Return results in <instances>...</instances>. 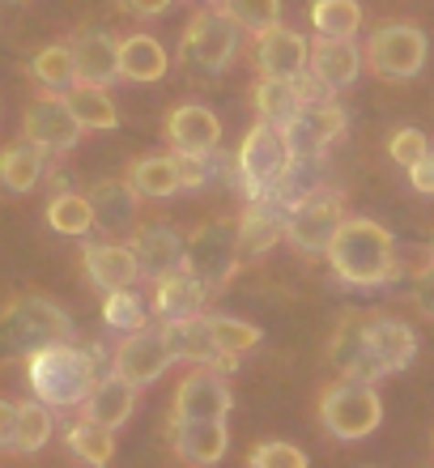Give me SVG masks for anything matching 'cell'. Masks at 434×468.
Listing matches in <instances>:
<instances>
[{"label":"cell","instance_id":"cell-1","mask_svg":"<svg viewBox=\"0 0 434 468\" xmlns=\"http://www.w3.org/2000/svg\"><path fill=\"white\" fill-rule=\"evenodd\" d=\"M418 357V336L405 320L379 315V311H349L336 324L328 341V362L345 379L379 383L384 375H397Z\"/></svg>","mask_w":434,"mask_h":468},{"label":"cell","instance_id":"cell-2","mask_svg":"<svg viewBox=\"0 0 434 468\" xmlns=\"http://www.w3.org/2000/svg\"><path fill=\"white\" fill-rule=\"evenodd\" d=\"M323 256H328V269L341 282L362 285V290H375V285H387L400 277L397 239L375 218H345Z\"/></svg>","mask_w":434,"mask_h":468},{"label":"cell","instance_id":"cell-3","mask_svg":"<svg viewBox=\"0 0 434 468\" xmlns=\"http://www.w3.org/2000/svg\"><path fill=\"white\" fill-rule=\"evenodd\" d=\"M26 379L48 409H77L99 379V354H86L73 341H56L26 357Z\"/></svg>","mask_w":434,"mask_h":468},{"label":"cell","instance_id":"cell-4","mask_svg":"<svg viewBox=\"0 0 434 468\" xmlns=\"http://www.w3.org/2000/svg\"><path fill=\"white\" fill-rule=\"evenodd\" d=\"M56 341H73V320L48 294H17L0 307V357H30Z\"/></svg>","mask_w":434,"mask_h":468},{"label":"cell","instance_id":"cell-5","mask_svg":"<svg viewBox=\"0 0 434 468\" xmlns=\"http://www.w3.org/2000/svg\"><path fill=\"white\" fill-rule=\"evenodd\" d=\"M290 162H294V154H290L286 128L256 120V128H248V136L238 141V154H235V175L243 184V197L273 200V192L281 187V179L290 171Z\"/></svg>","mask_w":434,"mask_h":468},{"label":"cell","instance_id":"cell-6","mask_svg":"<svg viewBox=\"0 0 434 468\" xmlns=\"http://www.w3.org/2000/svg\"><path fill=\"white\" fill-rule=\"evenodd\" d=\"M384 421V400L375 392V383L362 379H341L328 383L320 392V426L341 443H354V439H366V434L379 431Z\"/></svg>","mask_w":434,"mask_h":468},{"label":"cell","instance_id":"cell-7","mask_svg":"<svg viewBox=\"0 0 434 468\" xmlns=\"http://www.w3.org/2000/svg\"><path fill=\"white\" fill-rule=\"evenodd\" d=\"M238 35H243V26L230 13H222V9L192 13V22L184 26V38H179V60H184L187 73L217 77L235 64Z\"/></svg>","mask_w":434,"mask_h":468},{"label":"cell","instance_id":"cell-8","mask_svg":"<svg viewBox=\"0 0 434 468\" xmlns=\"http://www.w3.org/2000/svg\"><path fill=\"white\" fill-rule=\"evenodd\" d=\"M243 264V251H238V222L235 218H213L205 222L192 239H187V251H184V269L205 282V290H222L230 285V277L238 272Z\"/></svg>","mask_w":434,"mask_h":468},{"label":"cell","instance_id":"cell-9","mask_svg":"<svg viewBox=\"0 0 434 468\" xmlns=\"http://www.w3.org/2000/svg\"><path fill=\"white\" fill-rule=\"evenodd\" d=\"M345 218V197L333 187H315L286 209V243L302 256H323Z\"/></svg>","mask_w":434,"mask_h":468},{"label":"cell","instance_id":"cell-10","mask_svg":"<svg viewBox=\"0 0 434 468\" xmlns=\"http://www.w3.org/2000/svg\"><path fill=\"white\" fill-rule=\"evenodd\" d=\"M426 56H430V43L413 22H384L375 26V35L366 38V51L362 60L371 64L375 77L384 81H409L426 69Z\"/></svg>","mask_w":434,"mask_h":468},{"label":"cell","instance_id":"cell-11","mask_svg":"<svg viewBox=\"0 0 434 468\" xmlns=\"http://www.w3.org/2000/svg\"><path fill=\"white\" fill-rule=\"evenodd\" d=\"M81 123H77L73 107L64 102V94H38V99L26 102L22 112V136L26 141H35L38 149H48V154H69V149L81 141Z\"/></svg>","mask_w":434,"mask_h":468},{"label":"cell","instance_id":"cell-12","mask_svg":"<svg viewBox=\"0 0 434 468\" xmlns=\"http://www.w3.org/2000/svg\"><path fill=\"white\" fill-rule=\"evenodd\" d=\"M345 136V112L333 99L302 102V112L286 123V141L294 158H323Z\"/></svg>","mask_w":434,"mask_h":468},{"label":"cell","instance_id":"cell-13","mask_svg":"<svg viewBox=\"0 0 434 468\" xmlns=\"http://www.w3.org/2000/svg\"><path fill=\"white\" fill-rule=\"evenodd\" d=\"M230 409H235V396H230V383L222 370L196 367L175 388L171 418H230Z\"/></svg>","mask_w":434,"mask_h":468},{"label":"cell","instance_id":"cell-14","mask_svg":"<svg viewBox=\"0 0 434 468\" xmlns=\"http://www.w3.org/2000/svg\"><path fill=\"white\" fill-rule=\"evenodd\" d=\"M171 367V349H166V336L149 333V328H132V333L115 346L111 354V370L120 379H128L132 388H145V383L162 379Z\"/></svg>","mask_w":434,"mask_h":468},{"label":"cell","instance_id":"cell-15","mask_svg":"<svg viewBox=\"0 0 434 468\" xmlns=\"http://www.w3.org/2000/svg\"><path fill=\"white\" fill-rule=\"evenodd\" d=\"M256 43H251V60H256V69H260L264 77H286V81H298V77L307 73V38L298 35V30H290V26L273 22L264 26V30H256Z\"/></svg>","mask_w":434,"mask_h":468},{"label":"cell","instance_id":"cell-16","mask_svg":"<svg viewBox=\"0 0 434 468\" xmlns=\"http://www.w3.org/2000/svg\"><path fill=\"white\" fill-rule=\"evenodd\" d=\"M69 51H73V69H77V81L86 86H107L111 90L120 81V38L111 30H77L69 38Z\"/></svg>","mask_w":434,"mask_h":468},{"label":"cell","instance_id":"cell-17","mask_svg":"<svg viewBox=\"0 0 434 468\" xmlns=\"http://www.w3.org/2000/svg\"><path fill=\"white\" fill-rule=\"evenodd\" d=\"M166 145L171 154H196V158H209L213 149L222 145V123L209 107H200V102H184V107H175L166 115Z\"/></svg>","mask_w":434,"mask_h":468},{"label":"cell","instance_id":"cell-18","mask_svg":"<svg viewBox=\"0 0 434 468\" xmlns=\"http://www.w3.org/2000/svg\"><path fill=\"white\" fill-rule=\"evenodd\" d=\"M362 51L354 48V38H328L315 35V43L307 48V73L320 81L328 94H341L345 86H354L362 73Z\"/></svg>","mask_w":434,"mask_h":468},{"label":"cell","instance_id":"cell-19","mask_svg":"<svg viewBox=\"0 0 434 468\" xmlns=\"http://www.w3.org/2000/svg\"><path fill=\"white\" fill-rule=\"evenodd\" d=\"M162 336H166L171 362H192V367H213V370H230V362H235V357H226L222 349H217L205 315H192V320H166L162 324Z\"/></svg>","mask_w":434,"mask_h":468},{"label":"cell","instance_id":"cell-20","mask_svg":"<svg viewBox=\"0 0 434 468\" xmlns=\"http://www.w3.org/2000/svg\"><path fill=\"white\" fill-rule=\"evenodd\" d=\"M171 447L187 464H217L230 447L226 418H171Z\"/></svg>","mask_w":434,"mask_h":468},{"label":"cell","instance_id":"cell-21","mask_svg":"<svg viewBox=\"0 0 434 468\" xmlns=\"http://www.w3.org/2000/svg\"><path fill=\"white\" fill-rule=\"evenodd\" d=\"M132 256H137V269L141 277H149V282H158L162 272L171 269H184V251H187V239L175 226H137L132 230Z\"/></svg>","mask_w":434,"mask_h":468},{"label":"cell","instance_id":"cell-22","mask_svg":"<svg viewBox=\"0 0 434 468\" xmlns=\"http://www.w3.org/2000/svg\"><path fill=\"white\" fill-rule=\"evenodd\" d=\"M81 269H86L90 285L111 294V290H128L132 282H141L137 256L128 243H86L81 251Z\"/></svg>","mask_w":434,"mask_h":468},{"label":"cell","instance_id":"cell-23","mask_svg":"<svg viewBox=\"0 0 434 468\" xmlns=\"http://www.w3.org/2000/svg\"><path fill=\"white\" fill-rule=\"evenodd\" d=\"M205 303H209V290H205V282H196L187 269H171L153 282V315H158L162 324L205 315Z\"/></svg>","mask_w":434,"mask_h":468},{"label":"cell","instance_id":"cell-24","mask_svg":"<svg viewBox=\"0 0 434 468\" xmlns=\"http://www.w3.org/2000/svg\"><path fill=\"white\" fill-rule=\"evenodd\" d=\"M132 409H137V388L111 370V375H99V379H94V388H90V396L77 405V413L90 421H99V426H107V431H120V426L132 418Z\"/></svg>","mask_w":434,"mask_h":468},{"label":"cell","instance_id":"cell-25","mask_svg":"<svg viewBox=\"0 0 434 468\" xmlns=\"http://www.w3.org/2000/svg\"><path fill=\"white\" fill-rule=\"evenodd\" d=\"M90 209H94V226H102V234H132L141 197L128 187V179H102L90 187Z\"/></svg>","mask_w":434,"mask_h":468},{"label":"cell","instance_id":"cell-26","mask_svg":"<svg viewBox=\"0 0 434 468\" xmlns=\"http://www.w3.org/2000/svg\"><path fill=\"white\" fill-rule=\"evenodd\" d=\"M43 171H48V149H38L35 141H13V145L0 149V192L9 197H26L43 184Z\"/></svg>","mask_w":434,"mask_h":468},{"label":"cell","instance_id":"cell-27","mask_svg":"<svg viewBox=\"0 0 434 468\" xmlns=\"http://www.w3.org/2000/svg\"><path fill=\"white\" fill-rule=\"evenodd\" d=\"M281 239H286V209H277L273 200H248V209L238 218V251L264 256Z\"/></svg>","mask_w":434,"mask_h":468},{"label":"cell","instance_id":"cell-28","mask_svg":"<svg viewBox=\"0 0 434 468\" xmlns=\"http://www.w3.org/2000/svg\"><path fill=\"white\" fill-rule=\"evenodd\" d=\"M171 69V56L153 35H124L120 38V77L137 81V86H153Z\"/></svg>","mask_w":434,"mask_h":468},{"label":"cell","instance_id":"cell-29","mask_svg":"<svg viewBox=\"0 0 434 468\" xmlns=\"http://www.w3.org/2000/svg\"><path fill=\"white\" fill-rule=\"evenodd\" d=\"M302 90L298 81H286V77H264L251 86V107H256V120L273 123V128H286L298 112H302Z\"/></svg>","mask_w":434,"mask_h":468},{"label":"cell","instance_id":"cell-30","mask_svg":"<svg viewBox=\"0 0 434 468\" xmlns=\"http://www.w3.org/2000/svg\"><path fill=\"white\" fill-rule=\"evenodd\" d=\"M124 179L141 200H166L184 187L179 184V158H175V154H149V158H137L128 166Z\"/></svg>","mask_w":434,"mask_h":468},{"label":"cell","instance_id":"cell-31","mask_svg":"<svg viewBox=\"0 0 434 468\" xmlns=\"http://www.w3.org/2000/svg\"><path fill=\"white\" fill-rule=\"evenodd\" d=\"M64 102L73 107L77 123L86 128V133H111L120 128V112H115L111 94L107 86H86V81H73V86L64 90Z\"/></svg>","mask_w":434,"mask_h":468},{"label":"cell","instance_id":"cell-32","mask_svg":"<svg viewBox=\"0 0 434 468\" xmlns=\"http://www.w3.org/2000/svg\"><path fill=\"white\" fill-rule=\"evenodd\" d=\"M64 447H69V456H77L81 464H111L115 456V434L107 426L90 418H77L73 426H64Z\"/></svg>","mask_w":434,"mask_h":468},{"label":"cell","instance_id":"cell-33","mask_svg":"<svg viewBox=\"0 0 434 468\" xmlns=\"http://www.w3.org/2000/svg\"><path fill=\"white\" fill-rule=\"evenodd\" d=\"M311 26H315V35L354 38L362 30V5L358 0H315L311 5Z\"/></svg>","mask_w":434,"mask_h":468},{"label":"cell","instance_id":"cell-34","mask_svg":"<svg viewBox=\"0 0 434 468\" xmlns=\"http://www.w3.org/2000/svg\"><path fill=\"white\" fill-rule=\"evenodd\" d=\"M51 439V409L43 400L17 405V434H13V456H35Z\"/></svg>","mask_w":434,"mask_h":468},{"label":"cell","instance_id":"cell-35","mask_svg":"<svg viewBox=\"0 0 434 468\" xmlns=\"http://www.w3.org/2000/svg\"><path fill=\"white\" fill-rule=\"evenodd\" d=\"M30 77H35L43 90H69L77 81V69H73V51H69V43H51V48H43L30 60Z\"/></svg>","mask_w":434,"mask_h":468},{"label":"cell","instance_id":"cell-36","mask_svg":"<svg viewBox=\"0 0 434 468\" xmlns=\"http://www.w3.org/2000/svg\"><path fill=\"white\" fill-rule=\"evenodd\" d=\"M48 226L56 234H86V230H94L90 197H77V192H60V197H51L48 200Z\"/></svg>","mask_w":434,"mask_h":468},{"label":"cell","instance_id":"cell-37","mask_svg":"<svg viewBox=\"0 0 434 468\" xmlns=\"http://www.w3.org/2000/svg\"><path fill=\"white\" fill-rule=\"evenodd\" d=\"M209 320V333L213 341H217V349H222L226 357H238V354H251V349L260 346V328L248 320H235V315H205Z\"/></svg>","mask_w":434,"mask_h":468},{"label":"cell","instance_id":"cell-38","mask_svg":"<svg viewBox=\"0 0 434 468\" xmlns=\"http://www.w3.org/2000/svg\"><path fill=\"white\" fill-rule=\"evenodd\" d=\"M217 9L230 13L243 26V35H256L264 26L281 22V0H217Z\"/></svg>","mask_w":434,"mask_h":468},{"label":"cell","instance_id":"cell-39","mask_svg":"<svg viewBox=\"0 0 434 468\" xmlns=\"http://www.w3.org/2000/svg\"><path fill=\"white\" fill-rule=\"evenodd\" d=\"M102 324L115 328V333H132V328H145V307L137 303L132 285L128 290H111L102 298Z\"/></svg>","mask_w":434,"mask_h":468},{"label":"cell","instance_id":"cell-40","mask_svg":"<svg viewBox=\"0 0 434 468\" xmlns=\"http://www.w3.org/2000/svg\"><path fill=\"white\" fill-rule=\"evenodd\" d=\"M251 468H307V452H298L290 443H256L248 452Z\"/></svg>","mask_w":434,"mask_h":468},{"label":"cell","instance_id":"cell-41","mask_svg":"<svg viewBox=\"0 0 434 468\" xmlns=\"http://www.w3.org/2000/svg\"><path fill=\"white\" fill-rule=\"evenodd\" d=\"M426 149H430V141H426L422 128H400V133H392V141H387L392 162H397V166H405V171H409L418 158H426Z\"/></svg>","mask_w":434,"mask_h":468},{"label":"cell","instance_id":"cell-42","mask_svg":"<svg viewBox=\"0 0 434 468\" xmlns=\"http://www.w3.org/2000/svg\"><path fill=\"white\" fill-rule=\"evenodd\" d=\"M413 303H418V311H422V315H430V320H434V260L413 272Z\"/></svg>","mask_w":434,"mask_h":468},{"label":"cell","instance_id":"cell-43","mask_svg":"<svg viewBox=\"0 0 434 468\" xmlns=\"http://www.w3.org/2000/svg\"><path fill=\"white\" fill-rule=\"evenodd\" d=\"M179 158V184L184 187H205L209 179V162L196 158V154H175Z\"/></svg>","mask_w":434,"mask_h":468},{"label":"cell","instance_id":"cell-44","mask_svg":"<svg viewBox=\"0 0 434 468\" xmlns=\"http://www.w3.org/2000/svg\"><path fill=\"white\" fill-rule=\"evenodd\" d=\"M171 5L175 0H115V9L128 13V17H137V22H145V17H162Z\"/></svg>","mask_w":434,"mask_h":468},{"label":"cell","instance_id":"cell-45","mask_svg":"<svg viewBox=\"0 0 434 468\" xmlns=\"http://www.w3.org/2000/svg\"><path fill=\"white\" fill-rule=\"evenodd\" d=\"M409 184L422 192V197H434V149H426V158H418L409 166Z\"/></svg>","mask_w":434,"mask_h":468},{"label":"cell","instance_id":"cell-46","mask_svg":"<svg viewBox=\"0 0 434 468\" xmlns=\"http://www.w3.org/2000/svg\"><path fill=\"white\" fill-rule=\"evenodd\" d=\"M13 434H17V405L0 400V456H13Z\"/></svg>","mask_w":434,"mask_h":468},{"label":"cell","instance_id":"cell-47","mask_svg":"<svg viewBox=\"0 0 434 468\" xmlns=\"http://www.w3.org/2000/svg\"><path fill=\"white\" fill-rule=\"evenodd\" d=\"M430 260H434V247H430Z\"/></svg>","mask_w":434,"mask_h":468}]
</instances>
